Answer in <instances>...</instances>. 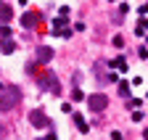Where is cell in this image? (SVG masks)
Returning a JSON list of instances; mask_svg holds the SVG:
<instances>
[{
  "mask_svg": "<svg viewBox=\"0 0 148 140\" xmlns=\"http://www.w3.org/2000/svg\"><path fill=\"white\" fill-rule=\"evenodd\" d=\"M18 100H21V87H16V85L3 87V93H0V111H13L18 106Z\"/></svg>",
  "mask_w": 148,
  "mask_h": 140,
  "instance_id": "6da1fadb",
  "label": "cell"
},
{
  "mask_svg": "<svg viewBox=\"0 0 148 140\" xmlns=\"http://www.w3.org/2000/svg\"><path fill=\"white\" fill-rule=\"evenodd\" d=\"M127 103H130V109H135V111H138V109H140V103H143V100H138V98H132V100H127Z\"/></svg>",
  "mask_w": 148,
  "mask_h": 140,
  "instance_id": "4fadbf2b",
  "label": "cell"
},
{
  "mask_svg": "<svg viewBox=\"0 0 148 140\" xmlns=\"http://www.w3.org/2000/svg\"><path fill=\"white\" fill-rule=\"evenodd\" d=\"M87 106H90V111H103V109L108 106V98H106L103 93H95V95L87 98Z\"/></svg>",
  "mask_w": 148,
  "mask_h": 140,
  "instance_id": "7a4b0ae2",
  "label": "cell"
},
{
  "mask_svg": "<svg viewBox=\"0 0 148 140\" xmlns=\"http://www.w3.org/2000/svg\"><path fill=\"white\" fill-rule=\"evenodd\" d=\"M116 69H119V72H127V61L124 58H116Z\"/></svg>",
  "mask_w": 148,
  "mask_h": 140,
  "instance_id": "7c38bea8",
  "label": "cell"
},
{
  "mask_svg": "<svg viewBox=\"0 0 148 140\" xmlns=\"http://www.w3.org/2000/svg\"><path fill=\"white\" fill-rule=\"evenodd\" d=\"M111 140H124V137H122V132H116V130H114V132H111Z\"/></svg>",
  "mask_w": 148,
  "mask_h": 140,
  "instance_id": "5bb4252c",
  "label": "cell"
},
{
  "mask_svg": "<svg viewBox=\"0 0 148 140\" xmlns=\"http://www.w3.org/2000/svg\"><path fill=\"white\" fill-rule=\"evenodd\" d=\"M34 24H37V13H29V11H27V13L21 16V27H24V29H32Z\"/></svg>",
  "mask_w": 148,
  "mask_h": 140,
  "instance_id": "52a82bcc",
  "label": "cell"
},
{
  "mask_svg": "<svg viewBox=\"0 0 148 140\" xmlns=\"http://www.w3.org/2000/svg\"><path fill=\"white\" fill-rule=\"evenodd\" d=\"M11 19H13V11H11V5H5V3H0V24L5 27V24H8Z\"/></svg>",
  "mask_w": 148,
  "mask_h": 140,
  "instance_id": "8992f818",
  "label": "cell"
},
{
  "mask_svg": "<svg viewBox=\"0 0 148 140\" xmlns=\"http://www.w3.org/2000/svg\"><path fill=\"white\" fill-rule=\"evenodd\" d=\"M74 124H77L79 132H87V130H90V124L85 122V116H79V114H74Z\"/></svg>",
  "mask_w": 148,
  "mask_h": 140,
  "instance_id": "ba28073f",
  "label": "cell"
},
{
  "mask_svg": "<svg viewBox=\"0 0 148 140\" xmlns=\"http://www.w3.org/2000/svg\"><path fill=\"white\" fill-rule=\"evenodd\" d=\"M66 21H69V16H58V19L53 21V32H61V27H64Z\"/></svg>",
  "mask_w": 148,
  "mask_h": 140,
  "instance_id": "30bf717a",
  "label": "cell"
},
{
  "mask_svg": "<svg viewBox=\"0 0 148 140\" xmlns=\"http://www.w3.org/2000/svg\"><path fill=\"white\" fill-rule=\"evenodd\" d=\"M40 85L45 87V90H50V93H58V90H61V85L56 82V77H53V74H45V77H40Z\"/></svg>",
  "mask_w": 148,
  "mask_h": 140,
  "instance_id": "277c9868",
  "label": "cell"
},
{
  "mask_svg": "<svg viewBox=\"0 0 148 140\" xmlns=\"http://www.w3.org/2000/svg\"><path fill=\"white\" fill-rule=\"evenodd\" d=\"M50 58H53V48H48V45L37 48V64H48Z\"/></svg>",
  "mask_w": 148,
  "mask_h": 140,
  "instance_id": "5b68a950",
  "label": "cell"
},
{
  "mask_svg": "<svg viewBox=\"0 0 148 140\" xmlns=\"http://www.w3.org/2000/svg\"><path fill=\"white\" fill-rule=\"evenodd\" d=\"M0 50H3V53H13V50H16V42L13 40H3V42H0Z\"/></svg>",
  "mask_w": 148,
  "mask_h": 140,
  "instance_id": "9c48e42d",
  "label": "cell"
},
{
  "mask_svg": "<svg viewBox=\"0 0 148 140\" xmlns=\"http://www.w3.org/2000/svg\"><path fill=\"white\" fill-rule=\"evenodd\" d=\"M29 122H32V127H48V124H50V119L45 116V111H42V109L29 111Z\"/></svg>",
  "mask_w": 148,
  "mask_h": 140,
  "instance_id": "3957f363",
  "label": "cell"
},
{
  "mask_svg": "<svg viewBox=\"0 0 148 140\" xmlns=\"http://www.w3.org/2000/svg\"><path fill=\"white\" fill-rule=\"evenodd\" d=\"M119 95H122V98H130V85H127V82L119 85Z\"/></svg>",
  "mask_w": 148,
  "mask_h": 140,
  "instance_id": "8fae6325",
  "label": "cell"
}]
</instances>
